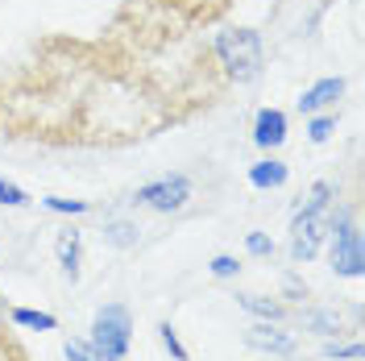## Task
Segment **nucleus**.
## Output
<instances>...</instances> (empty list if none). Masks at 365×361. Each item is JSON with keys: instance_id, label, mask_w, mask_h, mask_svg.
<instances>
[{"instance_id": "a211bd4d", "label": "nucleus", "mask_w": 365, "mask_h": 361, "mask_svg": "<svg viewBox=\"0 0 365 361\" xmlns=\"http://www.w3.org/2000/svg\"><path fill=\"white\" fill-rule=\"evenodd\" d=\"M212 274H216V278H237V274H241V262L228 258V253H216V258H212Z\"/></svg>"}, {"instance_id": "39448f33", "label": "nucleus", "mask_w": 365, "mask_h": 361, "mask_svg": "<svg viewBox=\"0 0 365 361\" xmlns=\"http://www.w3.org/2000/svg\"><path fill=\"white\" fill-rule=\"evenodd\" d=\"M191 200V179L187 175H170V179H158V183H145L137 187L133 203H145L154 212H182Z\"/></svg>"}, {"instance_id": "9d476101", "label": "nucleus", "mask_w": 365, "mask_h": 361, "mask_svg": "<svg viewBox=\"0 0 365 361\" xmlns=\"http://www.w3.org/2000/svg\"><path fill=\"white\" fill-rule=\"evenodd\" d=\"M299 320H303V328H312V332H319V337H336L341 324H344L336 307H303Z\"/></svg>"}, {"instance_id": "f8f14e48", "label": "nucleus", "mask_w": 365, "mask_h": 361, "mask_svg": "<svg viewBox=\"0 0 365 361\" xmlns=\"http://www.w3.org/2000/svg\"><path fill=\"white\" fill-rule=\"evenodd\" d=\"M79 258H83V249H79V233H75V228L58 233V266L67 270V278H79Z\"/></svg>"}, {"instance_id": "6e6552de", "label": "nucleus", "mask_w": 365, "mask_h": 361, "mask_svg": "<svg viewBox=\"0 0 365 361\" xmlns=\"http://www.w3.org/2000/svg\"><path fill=\"white\" fill-rule=\"evenodd\" d=\"M344 96V79L336 75V79H319L316 88H307L303 96H299V113H307V116H316L319 108H328V104H336Z\"/></svg>"}, {"instance_id": "ddd939ff", "label": "nucleus", "mask_w": 365, "mask_h": 361, "mask_svg": "<svg viewBox=\"0 0 365 361\" xmlns=\"http://www.w3.org/2000/svg\"><path fill=\"white\" fill-rule=\"evenodd\" d=\"M137 237H141V228H137L133 220H120V216L104 220V241H108V245L129 249V245H137Z\"/></svg>"}, {"instance_id": "20e7f679", "label": "nucleus", "mask_w": 365, "mask_h": 361, "mask_svg": "<svg viewBox=\"0 0 365 361\" xmlns=\"http://www.w3.org/2000/svg\"><path fill=\"white\" fill-rule=\"evenodd\" d=\"M324 237H328V216L324 212H295V220H291V262L295 266L312 262L324 245Z\"/></svg>"}, {"instance_id": "7ed1b4c3", "label": "nucleus", "mask_w": 365, "mask_h": 361, "mask_svg": "<svg viewBox=\"0 0 365 361\" xmlns=\"http://www.w3.org/2000/svg\"><path fill=\"white\" fill-rule=\"evenodd\" d=\"M328 233H332V270L341 278H361L365 270V245H361V228L353 220V212H336L328 220Z\"/></svg>"}, {"instance_id": "5701e85b", "label": "nucleus", "mask_w": 365, "mask_h": 361, "mask_svg": "<svg viewBox=\"0 0 365 361\" xmlns=\"http://www.w3.org/2000/svg\"><path fill=\"white\" fill-rule=\"evenodd\" d=\"M50 212H71V216H79V212H88V203L83 200H46Z\"/></svg>"}, {"instance_id": "412c9836", "label": "nucleus", "mask_w": 365, "mask_h": 361, "mask_svg": "<svg viewBox=\"0 0 365 361\" xmlns=\"http://www.w3.org/2000/svg\"><path fill=\"white\" fill-rule=\"evenodd\" d=\"M245 249H250L253 258H270V253H274V241L266 237V233H250V237H245Z\"/></svg>"}, {"instance_id": "0eeeda50", "label": "nucleus", "mask_w": 365, "mask_h": 361, "mask_svg": "<svg viewBox=\"0 0 365 361\" xmlns=\"http://www.w3.org/2000/svg\"><path fill=\"white\" fill-rule=\"evenodd\" d=\"M253 141H257L262 150H278V146L287 141V113H278V108H262L257 121H253Z\"/></svg>"}, {"instance_id": "dca6fc26", "label": "nucleus", "mask_w": 365, "mask_h": 361, "mask_svg": "<svg viewBox=\"0 0 365 361\" xmlns=\"http://www.w3.org/2000/svg\"><path fill=\"white\" fill-rule=\"evenodd\" d=\"M361 340H349V345H336V340H328L324 345V357H332V361H361Z\"/></svg>"}, {"instance_id": "9b49d317", "label": "nucleus", "mask_w": 365, "mask_h": 361, "mask_svg": "<svg viewBox=\"0 0 365 361\" xmlns=\"http://www.w3.org/2000/svg\"><path fill=\"white\" fill-rule=\"evenodd\" d=\"M237 303L250 312V316L257 320H270V324H278V320L287 316V307L278 303V299H266V295H237Z\"/></svg>"}, {"instance_id": "4468645a", "label": "nucleus", "mask_w": 365, "mask_h": 361, "mask_svg": "<svg viewBox=\"0 0 365 361\" xmlns=\"http://www.w3.org/2000/svg\"><path fill=\"white\" fill-rule=\"evenodd\" d=\"M13 324L34 328V332H54L58 328V320L50 316V312H34V307H13Z\"/></svg>"}, {"instance_id": "4be33fe9", "label": "nucleus", "mask_w": 365, "mask_h": 361, "mask_svg": "<svg viewBox=\"0 0 365 361\" xmlns=\"http://www.w3.org/2000/svg\"><path fill=\"white\" fill-rule=\"evenodd\" d=\"M63 353H67V361H100V357H96V349L83 345V340H67V345H63Z\"/></svg>"}, {"instance_id": "1a4fd4ad", "label": "nucleus", "mask_w": 365, "mask_h": 361, "mask_svg": "<svg viewBox=\"0 0 365 361\" xmlns=\"http://www.w3.org/2000/svg\"><path fill=\"white\" fill-rule=\"evenodd\" d=\"M287 162L282 158H262V162H253L250 166V183L257 187V191H274V187H282L287 183Z\"/></svg>"}, {"instance_id": "2eb2a0df", "label": "nucleus", "mask_w": 365, "mask_h": 361, "mask_svg": "<svg viewBox=\"0 0 365 361\" xmlns=\"http://www.w3.org/2000/svg\"><path fill=\"white\" fill-rule=\"evenodd\" d=\"M328 203H332V183H312L307 200H299L295 212H328Z\"/></svg>"}, {"instance_id": "aec40b11", "label": "nucleus", "mask_w": 365, "mask_h": 361, "mask_svg": "<svg viewBox=\"0 0 365 361\" xmlns=\"http://www.w3.org/2000/svg\"><path fill=\"white\" fill-rule=\"evenodd\" d=\"M332 129H336V121H332V116H316V121H312V129H307V137H312L316 146H324V141L332 137Z\"/></svg>"}, {"instance_id": "f03ea898", "label": "nucleus", "mask_w": 365, "mask_h": 361, "mask_svg": "<svg viewBox=\"0 0 365 361\" xmlns=\"http://www.w3.org/2000/svg\"><path fill=\"white\" fill-rule=\"evenodd\" d=\"M129 337H133V316L125 303H104L96 320H91V349L100 361H125L129 353Z\"/></svg>"}, {"instance_id": "f257e3e1", "label": "nucleus", "mask_w": 365, "mask_h": 361, "mask_svg": "<svg viewBox=\"0 0 365 361\" xmlns=\"http://www.w3.org/2000/svg\"><path fill=\"white\" fill-rule=\"evenodd\" d=\"M216 59L232 83H253L262 75V38L253 29H225L216 34Z\"/></svg>"}, {"instance_id": "f3484780", "label": "nucleus", "mask_w": 365, "mask_h": 361, "mask_svg": "<svg viewBox=\"0 0 365 361\" xmlns=\"http://www.w3.org/2000/svg\"><path fill=\"white\" fill-rule=\"evenodd\" d=\"M158 332H162V345H166V353H170V357H175V361H191V357H187V349L179 345V332H175L170 324H158Z\"/></svg>"}, {"instance_id": "6ab92c4d", "label": "nucleus", "mask_w": 365, "mask_h": 361, "mask_svg": "<svg viewBox=\"0 0 365 361\" xmlns=\"http://www.w3.org/2000/svg\"><path fill=\"white\" fill-rule=\"evenodd\" d=\"M0 203H9V208H21V203H29V195H25L17 183L0 179Z\"/></svg>"}, {"instance_id": "423d86ee", "label": "nucleus", "mask_w": 365, "mask_h": 361, "mask_svg": "<svg viewBox=\"0 0 365 361\" xmlns=\"http://www.w3.org/2000/svg\"><path fill=\"white\" fill-rule=\"evenodd\" d=\"M245 345H250V349H257V353H274V357H291V353L299 349L295 337H291L287 328L270 324V320H262V324L245 328Z\"/></svg>"}]
</instances>
